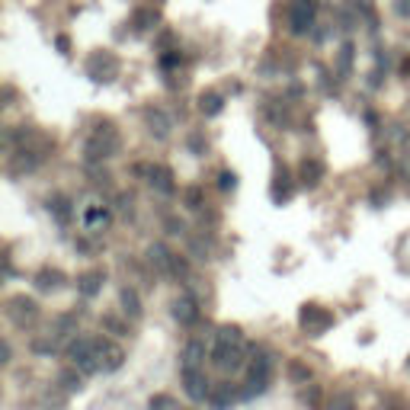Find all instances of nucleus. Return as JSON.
Masks as SVG:
<instances>
[{"label":"nucleus","instance_id":"f257e3e1","mask_svg":"<svg viewBox=\"0 0 410 410\" xmlns=\"http://www.w3.org/2000/svg\"><path fill=\"white\" fill-rule=\"evenodd\" d=\"M183 385H186V394L193 401H208L212 382H208V375L202 372V365H183Z\"/></svg>","mask_w":410,"mask_h":410},{"label":"nucleus","instance_id":"f03ea898","mask_svg":"<svg viewBox=\"0 0 410 410\" xmlns=\"http://www.w3.org/2000/svg\"><path fill=\"white\" fill-rule=\"evenodd\" d=\"M212 363L218 365L222 372H237V369L244 365V349H241V343H218V340H215Z\"/></svg>","mask_w":410,"mask_h":410},{"label":"nucleus","instance_id":"7ed1b4c3","mask_svg":"<svg viewBox=\"0 0 410 410\" xmlns=\"http://www.w3.org/2000/svg\"><path fill=\"white\" fill-rule=\"evenodd\" d=\"M330 324H334V314H330V311H324L321 305H305V308H301V327H305L311 336L324 334Z\"/></svg>","mask_w":410,"mask_h":410},{"label":"nucleus","instance_id":"20e7f679","mask_svg":"<svg viewBox=\"0 0 410 410\" xmlns=\"http://www.w3.org/2000/svg\"><path fill=\"white\" fill-rule=\"evenodd\" d=\"M119 148V138H116V131L106 125L102 131H96V138L87 144V158L90 160H100V158H112V151Z\"/></svg>","mask_w":410,"mask_h":410},{"label":"nucleus","instance_id":"39448f33","mask_svg":"<svg viewBox=\"0 0 410 410\" xmlns=\"http://www.w3.org/2000/svg\"><path fill=\"white\" fill-rule=\"evenodd\" d=\"M7 314L13 317V324L26 327V324H32V321L39 317V305L32 299H26V295H17V299H10Z\"/></svg>","mask_w":410,"mask_h":410},{"label":"nucleus","instance_id":"423d86ee","mask_svg":"<svg viewBox=\"0 0 410 410\" xmlns=\"http://www.w3.org/2000/svg\"><path fill=\"white\" fill-rule=\"evenodd\" d=\"M237 398H241V388L231 382H218V385H212V391H208V404H212L215 410L231 407Z\"/></svg>","mask_w":410,"mask_h":410},{"label":"nucleus","instance_id":"0eeeda50","mask_svg":"<svg viewBox=\"0 0 410 410\" xmlns=\"http://www.w3.org/2000/svg\"><path fill=\"white\" fill-rule=\"evenodd\" d=\"M116 71H119V61H116L109 52H102V55L90 58V74H94V80H112Z\"/></svg>","mask_w":410,"mask_h":410},{"label":"nucleus","instance_id":"6e6552de","mask_svg":"<svg viewBox=\"0 0 410 410\" xmlns=\"http://www.w3.org/2000/svg\"><path fill=\"white\" fill-rule=\"evenodd\" d=\"M122 349L109 340H100V372H112V369H119L122 365Z\"/></svg>","mask_w":410,"mask_h":410},{"label":"nucleus","instance_id":"1a4fd4ad","mask_svg":"<svg viewBox=\"0 0 410 410\" xmlns=\"http://www.w3.org/2000/svg\"><path fill=\"white\" fill-rule=\"evenodd\" d=\"M173 314H177L180 324H193V321L199 317V308H196V301L193 299H180L177 305H173Z\"/></svg>","mask_w":410,"mask_h":410},{"label":"nucleus","instance_id":"9d476101","mask_svg":"<svg viewBox=\"0 0 410 410\" xmlns=\"http://www.w3.org/2000/svg\"><path fill=\"white\" fill-rule=\"evenodd\" d=\"M100 282H102V272H84L80 282H77V289H80V295L94 299L96 292H100Z\"/></svg>","mask_w":410,"mask_h":410},{"label":"nucleus","instance_id":"9b49d317","mask_svg":"<svg viewBox=\"0 0 410 410\" xmlns=\"http://www.w3.org/2000/svg\"><path fill=\"white\" fill-rule=\"evenodd\" d=\"M148 257H151V263H154L158 270H164V272H170V266H173V253H170V250H164L160 244H154V247H151V250H148Z\"/></svg>","mask_w":410,"mask_h":410},{"label":"nucleus","instance_id":"f8f14e48","mask_svg":"<svg viewBox=\"0 0 410 410\" xmlns=\"http://www.w3.org/2000/svg\"><path fill=\"white\" fill-rule=\"evenodd\" d=\"M170 170L167 167H151V183H154V186L160 189V193H170V189H173V183H170Z\"/></svg>","mask_w":410,"mask_h":410},{"label":"nucleus","instance_id":"ddd939ff","mask_svg":"<svg viewBox=\"0 0 410 410\" xmlns=\"http://www.w3.org/2000/svg\"><path fill=\"white\" fill-rule=\"evenodd\" d=\"M61 279H65V276H61L58 270H42L36 276V285H39V289H58V285H61Z\"/></svg>","mask_w":410,"mask_h":410},{"label":"nucleus","instance_id":"4468645a","mask_svg":"<svg viewBox=\"0 0 410 410\" xmlns=\"http://www.w3.org/2000/svg\"><path fill=\"white\" fill-rule=\"evenodd\" d=\"M308 26H311V7L301 3V7H295V13H292V29H295V32H305Z\"/></svg>","mask_w":410,"mask_h":410},{"label":"nucleus","instance_id":"2eb2a0df","mask_svg":"<svg viewBox=\"0 0 410 410\" xmlns=\"http://www.w3.org/2000/svg\"><path fill=\"white\" fill-rule=\"evenodd\" d=\"M202 359H205L202 343H189L186 349H183V365H202Z\"/></svg>","mask_w":410,"mask_h":410},{"label":"nucleus","instance_id":"dca6fc26","mask_svg":"<svg viewBox=\"0 0 410 410\" xmlns=\"http://www.w3.org/2000/svg\"><path fill=\"white\" fill-rule=\"evenodd\" d=\"M122 305H125V314H131V317L141 314V305H138V295H135V289H122Z\"/></svg>","mask_w":410,"mask_h":410},{"label":"nucleus","instance_id":"f3484780","mask_svg":"<svg viewBox=\"0 0 410 410\" xmlns=\"http://www.w3.org/2000/svg\"><path fill=\"white\" fill-rule=\"evenodd\" d=\"M215 340H218V343H241V330H237V327H218Z\"/></svg>","mask_w":410,"mask_h":410},{"label":"nucleus","instance_id":"a211bd4d","mask_svg":"<svg viewBox=\"0 0 410 410\" xmlns=\"http://www.w3.org/2000/svg\"><path fill=\"white\" fill-rule=\"evenodd\" d=\"M301 177H305V183L314 186L317 177H321V164H317V160H305V164H301Z\"/></svg>","mask_w":410,"mask_h":410},{"label":"nucleus","instance_id":"6ab92c4d","mask_svg":"<svg viewBox=\"0 0 410 410\" xmlns=\"http://www.w3.org/2000/svg\"><path fill=\"white\" fill-rule=\"evenodd\" d=\"M84 222H87V228H106V222H109V215L102 212V208H90Z\"/></svg>","mask_w":410,"mask_h":410},{"label":"nucleus","instance_id":"aec40b11","mask_svg":"<svg viewBox=\"0 0 410 410\" xmlns=\"http://www.w3.org/2000/svg\"><path fill=\"white\" fill-rule=\"evenodd\" d=\"M148 125H151V131H158V138H167V119H164L160 112H151Z\"/></svg>","mask_w":410,"mask_h":410},{"label":"nucleus","instance_id":"412c9836","mask_svg":"<svg viewBox=\"0 0 410 410\" xmlns=\"http://www.w3.org/2000/svg\"><path fill=\"white\" fill-rule=\"evenodd\" d=\"M151 410H177V401L170 394H158V398H151Z\"/></svg>","mask_w":410,"mask_h":410},{"label":"nucleus","instance_id":"4be33fe9","mask_svg":"<svg viewBox=\"0 0 410 410\" xmlns=\"http://www.w3.org/2000/svg\"><path fill=\"white\" fill-rule=\"evenodd\" d=\"M48 208L58 215V222H67V215H71V212H67V199H61V196L52 199V202H48Z\"/></svg>","mask_w":410,"mask_h":410},{"label":"nucleus","instance_id":"5701e85b","mask_svg":"<svg viewBox=\"0 0 410 410\" xmlns=\"http://www.w3.org/2000/svg\"><path fill=\"white\" fill-rule=\"evenodd\" d=\"M199 102H202V112H208V116H215V112L222 109V100H218L215 94H205Z\"/></svg>","mask_w":410,"mask_h":410},{"label":"nucleus","instance_id":"b1692460","mask_svg":"<svg viewBox=\"0 0 410 410\" xmlns=\"http://www.w3.org/2000/svg\"><path fill=\"white\" fill-rule=\"evenodd\" d=\"M330 410H353V404H349V398H336V401L330 404Z\"/></svg>","mask_w":410,"mask_h":410},{"label":"nucleus","instance_id":"393cba45","mask_svg":"<svg viewBox=\"0 0 410 410\" xmlns=\"http://www.w3.org/2000/svg\"><path fill=\"white\" fill-rule=\"evenodd\" d=\"M186 202H189V208H199V189H189V193H186Z\"/></svg>","mask_w":410,"mask_h":410},{"label":"nucleus","instance_id":"a878e982","mask_svg":"<svg viewBox=\"0 0 410 410\" xmlns=\"http://www.w3.org/2000/svg\"><path fill=\"white\" fill-rule=\"evenodd\" d=\"M292 375H295V378H305V382H308V369H301L299 363L292 365Z\"/></svg>","mask_w":410,"mask_h":410},{"label":"nucleus","instance_id":"bb28decb","mask_svg":"<svg viewBox=\"0 0 410 410\" xmlns=\"http://www.w3.org/2000/svg\"><path fill=\"white\" fill-rule=\"evenodd\" d=\"M222 186H224V189L234 186V177H231V173H222Z\"/></svg>","mask_w":410,"mask_h":410},{"label":"nucleus","instance_id":"cd10ccee","mask_svg":"<svg viewBox=\"0 0 410 410\" xmlns=\"http://www.w3.org/2000/svg\"><path fill=\"white\" fill-rule=\"evenodd\" d=\"M401 13H404V17H410V0H404V3H401Z\"/></svg>","mask_w":410,"mask_h":410}]
</instances>
